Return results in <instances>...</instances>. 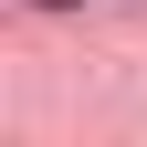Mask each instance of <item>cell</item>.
Wrapping results in <instances>:
<instances>
[{"instance_id":"cell-1","label":"cell","mask_w":147,"mask_h":147,"mask_svg":"<svg viewBox=\"0 0 147 147\" xmlns=\"http://www.w3.org/2000/svg\"><path fill=\"white\" fill-rule=\"evenodd\" d=\"M42 11H74V0H42Z\"/></svg>"}]
</instances>
